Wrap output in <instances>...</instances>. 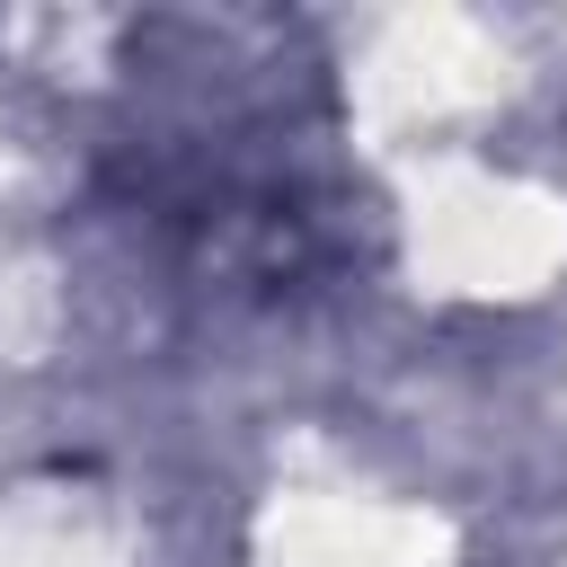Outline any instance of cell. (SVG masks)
<instances>
[{"label": "cell", "instance_id": "obj_1", "mask_svg": "<svg viewBox=\"0 0 567 567\" xmlns=\"http://www.w3.org/2000/svg\"><path fill=\"white\" fill-rule=\"evenodd\" d=\"M106 195L151 266L213 310L310 301L363 266L372 230L319 62L284 18H151Z\"/></svg>", "mask_w": 567, "mask_h": 567}]
</instances>
